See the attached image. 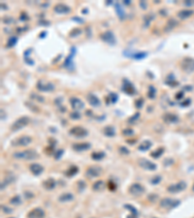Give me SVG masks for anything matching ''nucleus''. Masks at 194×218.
I'll list each match as a JSON object with an SVG mask.
<instances>
[{"label": "nucleus", "mask_w": 194, "mask_h": 218, "mask_svg": "<svg viewBox=\"0 0 194 218\" xmlns=\"http://www.w3.org/2000/svg\"><path fill=\"white\" fill-rule=\"evenodd\" d=\"M10 204L13 206H19L21 204V199L19 195H16L14 196L11 200H10Z\"/></svg>", "instance_id": "38"}, {"label": "nucleus", "mask_w": 194, "mask_h": 218, "mask_svg": "<svg viewBox=\"0 0 194 218\" xmlns=\"http://www.w3.org/2000/svg\"><path fill=\"white\" fill-rule=\"evenodd\" d=\"M62 153H63V150H59V152H58V153H56V154H55V159H58V158H60V155L62 154Z\"/></svg>", "instance_id": "58"}, {"label": "nucleus", "mask_w": 194, "mask_h": 218, "mask_svg": "<svg viewBox=\"0 0 194 218\" xmlns=\"http://www.w3.org/2000/svg\"><path fill=\"white\" fill-rule=\"evenodd\" d=\"M103 170L100 166H91L87 168L86 170V175L90 177H98L101 175Z\"/></svg>", "instance_id": "14"}, {"label": "nucleus", "mask_w": 194, "mask_h": 218, "mask_svg": "<svg viewBox=\"0 0 194 218\" xmlns=\"http://www.w3.org/2000/svg\"><path fill=\"white\" fill-rule=\"evenodd\" d=\"M29 170H30V172L33 175H41L44 172V168L38 163L31 164L29 166Z\"/></svg>", "instance_id": "20"}, {"label": "nucleus", "mask_w": 194, "mask_h": 218, "mask_svg": "<svg viewBox=\"0 0 194 218\" xmlns=\"http://www.w3.org/2000/svg\"><path fill=\"white\" fill-rule=\"evenodd\" d=\"M160 181H161V176H159V175H156V176L153 177V179H150V183H152V184H157Z\"/></svg>", "instance_id": "46"}, {"label": "nucleus", "mask_w": 194, "mask_h": 218, "mask_svg": "<svg viewBox=\"0 0 194 218\" xmlns=\"http://www.w3.org/2000/svg\"><path fill=\"white\" fill-rule=\"evenodd\" d=\"M124 207H126V208H128L129 211H131V213L132 214H135V215H138V211H137V209L134 207H132L131 205H125L124 206Z\"/></svg>", "instance_id": "44"}, {"label": "nucleus", "mask_w": 194, "mask_h": 218, "mask_svg": "<svg viewBox=\"0 0 194 218\" xmlns=\"http://www.w3.org/2000/svg\"><path fill=\"white\" fill-rule=\"evenodd\" d=\"M143 104H144V99H143V98H140V99H138V100L136 101V103H135V106H136V108L140 109V108H142Z\"/></svg>", "instance_id": "49"}, {"label": "nucleus", "mask_w": 194, "mask_h": 218, "mask_svg": "<svg viewBox=\"0 0 194 218\" xmlns=\"http://www.w3.org/2000/svg\"><path fill=\"white\" fill-rule=\"evenodd\" d=\"M121 89H122L123 92H125L126 94L128 95H134L136 93V89L135 87L133 86V84L129 82L128 79H124L122 80V87H121Z\"/></svg>", "instance_id": "13"}, {"label": "nucleus", "mask_w": 194, "mask_h": 218, "mask_svg": "<svg viewBox=\"0 0 194 218\" xmlns=\"http://www.w3.org/2000/svg\"><path fill=\"white\" fill-rule=\"evenodd\" d=\"M183 4L185 6H188V7L194 6V0H193V1H190V0H185V1L183 2Z\"/></svg>", "instance_id": "52"}, {"label": "nucleus", "mask_w": 194, "mask_h": 218, "mask_svg": "<svg viewBox=\"0 0 194 218\" xmlns=\"http://www.w3.org/2000/svg\"><path fill=\"white\" fill-rule=\"evenodd\" d=\"M138 165L144 170H148V171H155L156 170V165L155 163L145 158L138 159Z\"/></svg>", "instance_id": "10"}, {"label": "nucleus", "mask_w": 194, "mask_h": 218, "mask_svg": "<svg viewBox=\"0 0 194 218\" xmlns=\"http://www.w3.org/2000/svg\"><path fill=\"white\" fill-rule=\"evenodd\" d=\"M72 148L76 151H85L90 148V144L88 143H77L72 144Z\"/></svg>", "instance_id": "21"}, {"label": "nucleus", "mask_w": 194, "mask_h": 218, "mask_svg": "<svg viewBox=\"0 0 194 218\" xmlns=\"http://www.w3.org/2000/svg\"><path fill=\"white\" fill-rule=\"evenodd\" d=\"M106 154L103 152V151H98V152H92L91 153V158L93 160H96V161H99V160H102Z\"/></svg>", "instance_id": "32"}, {"label": "nucleus", "mask_w": 194, "mask_h": 218, "mask_svg": "<svg viewBox=\"0 0 194 218\" xmlns=\"http://www.w3.org/2000/svg\"><path fill=\"white\" fill-rule=\"evenodd\" d=\"M75 52H76L75 47H72L71 51H70V53H69V55L66 57L65 62H64V67H66V68L69 69V70H71V69L73 68V57H74Z\"/></svg>", "instance_id": "17"}, {"label": "nucleus", "mask_w": 194, "mask_h": 218, "mask_svg": "<svg viewBox=\"0 0 194 218\" xmlns=\"http://www.w3.org/2000/svg\"><path fill=\"white\" fill-rule=\"evenodd\" d=\"M156 198H157L156 194H150V196H149L150 201H155V199H156Z\"/></svg>", "instance_id": "57"}, {"label": "nucleus", "mask_w": 194, "mask_h": 218, "mask_svg": "<svg viewBox=\"0 0 194 218\" xmlns=\"http://www.w3.org/2000/svg\"><path fill=\"white\" fill-rule=\"evenodd\" d=\"M193 14H194L193 10L185 9V10H181L179 13H178V17H179L181 20H187V19H189L191 17Z\"/></svg>", "instance_id": "23"}, {"label": "nucleus", "mask_w": 194, "mask_h": 218, "mask_svg": "<svg viewBox=\"0 0 194 218\" xmlns=\"http://www.w3.org/2000/svg\"><path fill=\"white\" fill-rule=\"evenodd\" d=\"M82 34V29L81 28H78V27H76V28H74V29H72L71 31H70V33H69V36L70 37H77V36H79V35H81Z\"/></svg>", "instance_id": "40"}, {"label": "nucleus", "mask_w": 194, "mask_h": 218, "mask_svg": "<svg viewBox=\"0 0 194 218\" xmlns=\"http://www.w3.org/2000/svg\"><path fill=\"white\" fill-rule=\"evenodd\" d=\"M32 142V138L29 136H21L19 137V138L17 139H15L12 141L11 144L13 145V147H26V145H28L29 143H31Z\"/></svg>", "instance_id": "6"}, {"label": "nucleus", "mask_w": 194, "mask_h": 218, "mask_svg": "<svg viewBox=\"0 0 194 218\" xmlns=\"http://www.w3.org/2000/svg\"><path fill=\"white\" fill-rule=\"evenodd\" d=\"M31 99L35 100V102H39V103H44L45 102V98L41 95H38V94H34V93H31L30 94Z\"/></svg>", "instance_id": "39"}, {"label": "nucleus", "mask_w": 194, "mask_h": 218, "mask_svg": "<svg viewBox=\"0 0 194 218\" xmlns=\"http://www.w3.org/2000/svg\"><path fill=\"white\" fill-rule=\"evenodd\" d=\"M180 66L182 69V71H184L185 73L194 72V58H192V57L182 58V60L181 61Z\"/></svg>", "instance_id": "4"}, {"label": "nucleus", "mask_w": 194, "mask_h": 218, "mask_svg": "<svg viewBox=\"0 0 194 218\" xmlns=\"http://www.w3.org/2000/svg\"><path fill=\"white\" fill-rule=\"evenodd\" d=\"M140 6L143 10H146L147 9V2L146 1H140Z\"/></svg>", "instance_id": "54"}, {"label": "nucleus", "mask_w": 194, "mask_h": 218, "mask_svg": "<svg viewBox=\"0 0 194 218\" xmlns=\"http://www.w3.org/2000/svg\"><path fill=\"white\" fill-rule=\"evenodd\" d=\"M127 218H137V215H135V214H131V215H128V216H127Z\"/></svg>", "instance_id": "59"}, {"label": "nucleus", "mask_w": 194, "mask_h": 218, "mask_svg": "<svg viewBox=\"0 0 194 218\" xmlns=\"http://www.w3.org/2000/svg\"><path fill=\"white\" fill-rule=\"evenodd\" d=\"M139 117H140V112H136L135 115H133V116H132L130 118L128 119V122H129V123H132V124H133V123H135L136 121L139 119Z\"/></svg>", "instance_id": "42"}, {"label": "nucleus", "mask_w": 194, "mask_h": 218, "mask_svg": "<svg viewBox=\"0 0 194 218\" xmlns=\"http://www.w3.org/2000/svg\"><path fill=\"white\" fill-rule=\"evenodd\" d=\"M53 12L56 14H60V15H67L71 12V8L67 6L66 4L58 3L53 7Z\"/></svg>", "instance_id": "15"}, {"label": "nucleus", "mask_w": 194, "mask_h": 218, "mask_svg": "<svg viewBox=\"0 0 194 218\" xmlns=\"http://www.w3.org/2000/svg\"><path fill=\"white\" fill-rule=\"evenodd\" d=\"M115 8H116V13L118 14V18H119L120 20H123V19L125 18V12H124V10H123V8L121 7L120 4L118 3V2L115 4Z\"/></svg>", "instance_id": "27"}, {"label": "nucleus", "mask_w": 194, "mask_h": 218, "mask_svg": "<svg viewBox=\"0 0 194 218\" xmlns=\"http://www.w3.org/2000/svg\"><path fill=\"white\" fill-rule=\"evenodd\" d=\"M191 103V100L190 99H187V100H185L184 101V103H182L181 105H182V106H183V107H185V106H188V105Z\"/></svg>", "instance_id": "56"}, {"label": "nucleus", "mask_w": 194, "mask_h": 218, "mask_svg": "<svg viewBox=\"0 0 194 218\" xmlns=\"http://www.w3.org/2000/svg\"><path fill=\"white\" fill-rule=\"evenodd\" d=\"M183 97V92L182 91H180V92H178L177 93V95H176V99L177 100H180V99H182Z\"/></svg>", "instance_id": "53"}, {"label": "nucleus", "mask_w": 194, "mask_h": 218, "mask_svg": "<svg viewBox=\"0 0 194 218\" xmlns=\"http://www.w3.org/2000/svg\"><path fill=\"white\" fill-rule=\"evenodd\" d=\"M153 19H155V15H153V14H150V15L145 16V17H144V24H145L144 27H145V28L149 27L150 21H151Z\"/></svg>", "instance_id": "33"}, {"label": "nucleus", "mask_w": 194, "mask_h": 218, "mask_svg": "<svg viewBox=\"0 0 194 218\" xmlns=\"http://www.w3.org/2000/svg\"><path fill=\"white\" fill-rule=\"evenodd\" d=\"M147 54H148V52H136V53H132L130 56L133 57L134 59L140 60V59L145 58L146 56H147Z\"/></svg>", "instance_id": "34"}, {"label": "nucleus", "mask_w": 194, "mask_h": 218, "mask_svg": "<svg viewBox=\"0 0 194 218\" xmlns=\"http://www.w3.org/2000/svg\"><path fill=\"white\" fill-rule=\"evenodd\" d=\"M1 208L3 209V211L5 212V213H11L13 211H12V209L11 208H9V207H7L6 206H2L1 207Z\"/></svg>", "instance_id": "51"}, {"label": "nucleus", "mask_w": 194, "mask_h": 218, "mask_svg": "<svg viewBox=\"0 0 194 218\" xmlns=\"http://www.w3.org/2000/svg\"><path fill=\"white\" fill-rule=\"evenodd\" d=\"M70 117L72 118V119H75V120H78V119H80L81 117H82V116H81V114L79 111H74L73 112H71L70 114Z\"/></svg>", "instance_id": "43"}, {"label": "nucleus", "mask_w": 194, "mask_h": 218, "mask_svg": "<svg viewBox=\"0 0 194 218\" xmlns=\"http://www.w3.org/2000/svg\"><path fill=\"white\" fill-rule=\"evenodd\" d=\"M45 35H46V31H44V33H42L41 35H40V37H45Z\"/></svg>", "instance_id": "61"}, {"label": "nucleus", "mask_w": 194, "mask_h": 218, "mask_svg": "<svg viewBox=\"0 0 194 218\" xmlns=\"http://www.w3.org/2000/svg\"><path fill=\"white\" fill-rule=\"evenodd\" d=\"M72 200H74V195L71 193H63L58 197V201L60 203H67Z\"/></svg>", "instance_id": "25"}, {"label": "nucleus", "mask_w": 194, "mask_h": 218, "mask_svg": "<svg viewBox=\"0 0 194 218\" xmlns=\"http://www.w3.org/2000/svg\"><path fill=\"white\" fill-rule=\"evenodd\" d=\"M30 122V118L28 116H21L20 118H18L17 120L15 121V122L12 124L11 126V130L13 132H16V131H19L21 129H22L23 127H25L26 125H28Z\"/></svg>", "instance_id": "2"}, {"label": "nucleus", "mask_w": 194, "mask_h": 218, "mask_svg": "<svg viewBox=\"0 0 194 218\" xmlns=\"http://www.w3.org/2000/svg\"><path fill=\"white\" fill-rule=\"evenodd\" d=\"M107 186L109 187V189H110L111 191H115V190L117 189V185H116L114 182H113L112 180H110V181L108 182V185H107Z\"/></svg>", "instance_id": "47"}, {"label": "nucleus", "mask_w": 194, "mask_h": 218, "mask_svg": "<svg viewBox=\"0 0 194 218\" xmlns=\"http://www.w3.org/2000/svg\"><path fill=\"white\" fill-rule=\"evenodd\" d=\"M146 191L145 187L140 183H133L130 185V187L128 189V192L130 195L132 196H141L142 194H144Z\"/></svg>", "instance_id": "7"}, {"label": "nucleus", "mask_w": 194, "mask_h": 218, "mask_svg": "<svg viewBox=\"0 0 194 218\" xmlns=\"http://www.w3.org/2000/svg\"><path fill=\"white\" fill-rule=\"evenodd\" d=\"M118 94L115 93V92L110 93V95H109V97H108V100H110L111 103H116V102L118 101Z\"/></svg>", "instance_id": "41"}, {"label": "nucleus", "mask_w": 194, "mask_h": 218, "mask_svg": "<svg viewBox=\"0 0 194 218\" xmlns=\"http://www.w3.org/2000/svg\"><path fill=\"white\" fill-rule=\"evenodd\" d=\"M69 102H70L72 109L74 111H79L80 110H82V109L85 108V103L81 99H79L78 97H71Z\"/></svg>", "instance_id": "12"}, {"label": "nucleus", "mask_w": 194, "mask_h": 218, "mask_svg": "<svg viewBox=\"0 0 194 218\" xmlns=\"http://www.w3.org/2000/svg\"><path fill=\"white\" fill-rule=\"evenodd\" d=\"M165 84H168L169 86H171V87H175V86H177L178 84H179V83L177 82V80L175 79V78L172 75H170V76H168L166 78Z\"/></svg>", "instance_id": "31"}, {"label": "nucleus", "mask_w": 194, "mask_h": 218, "mask_svg": "<svg viewBox=\"0 0 194 218\" xmlns=\"http://www.w3.org/2000/svg\"><path fill=\"white\" fill-rule=\"evenodd\" d=\"M156 95V89L153 85H150L149 86V91H148V96L150 99H155Z\"/></svg>", "instance_id": "37"}, {"label": "nucleus", "mask_w": 194, "mask_h": 218, "mask_svg": "<svg viewBox=\"0 0 194 218\" xmlns=\"http://www.w3.org/2000/svg\"><path fill=\"white\" fill-rule=\"evenodd\" d=\"M130 3H131V2H130V1H127V0H125V1H124V4H126V5H129Z\"/></svg>", "instance_id": "60"}, {"label": "nucleus", "mask_w": 194, "mask_h": 218, "mask_svg": "<svg viewBox=\"0 0 194 218\" xmlns=\"http://www.w3.org/2000/svg\"><path fill=\"white\" fill-rule=\"evenodd\" d=\"M163 119L166 123H176L179 120V117L174 114H171V112H167L163 116Z\"/></svg>", "instance_id": "22"}, {"label": "nucleus", "mask_w": 194, "mask_h": 218, "mask_svg": "<svg viewBox=\"0 0 194 218\" xmlns=\"http://www.w3.org/2000/svg\"><path fill=\"white\" fill-rule=\"evenodd\" d=\"M100 38H101V40H102L103 42L107 43V44H109L111 46L112 45H115L116 42H117L114 33H113V32L110 31V30L105 31V32H103V33H101L100 34Z\"/></svg>", "instance_id": "9"}, {"label": "nucleus", "mask_w": 194, "mask_h": 218, "mask_svg": "<svg viewBox=\"0 0 194 218\" xmlns=\"http://www.w3.org/2000/svg\"><path fill=\"white\" fill-rule=\"evenodd\" d=\"M36 88L41 92H51L54 90V84L51 82H45L43 79H39L36 84Z\"/></svg>", "instance_id": "5"}, {"label": "nucleus", "mask_w": 194, "mask_h": 218, "mask_svg": "<svg viewBox=\"0 0 194 218\" xmlns=\"http://www.w3.org/2000/svg\"><path fill=\"white\" fill-rule=\"evenodd\" d=\"M69 133L72 136L76 137V138H85V137H86L88 134L86 129H85L84 127H80V126L72 127L69 130Z\"/></svg>", "instance_id": "8"}, {"label": "nucleus", "mask_w": 194, "mask_h": 218, "mask_svg": "<svg viewBox=\"0 0 194 218\" xmlns=\"http://www.w3.org/2000/svg\"><path fill=\"white\" fill-rule=\"evenodd\" d=\"M119 152L121 153V154H123V155L129 154V150L126 148H124V147H120L119 148Z\"/></svg>", "instance_id": "50"}, {"label": "nucleus", "mask_w": 194, "mask_h": 218, "mask_svg": "<svg viewBox=\"0 0 194 218\" xmlns=\"http://www.w3.org/2000/svg\"><path fill=\"white\" fill-rule=\"evenodd\" d=\"M78 172H79V168L77 166H71L65 172V175L68 176V177H72V176H74L75 175H77Z\"/></svg>", "instance_id": "29"}, {"label": "nucleus", "mask_w": 194, "mask_h": 218, "mask_svg": "<svg viewBox=\"0 0 194 218\" xmlns=\"http://www.w3.org/2000/svg\"><path fill=\"white\" fill-rule=\"evenodd\" d=\"M13 157L21 160H33L39 157L38 152L34 149H25L23 151H17L13 153Z\"/></svg>", "instance_id": "1"}, {"label": "nucleus", "mask_w": 194, "mask_h": 218, "mask_svg": "<svg viewBox=\"0 0 194 218\" xmlns=\"http://www.w3.org/2000/svg\"><path fill=\"white\" fill-rule=\"evenodd\" d=\"M103 132H104V135L107 136V137H114L116 135V132H115V128L113 126H107L103 129Z\"/></svg>", "instance_id": "30"}, {"label": "nucleus", "mask_w": 194, "mask_h": 218, "mask_svg": "<svg viewBox=\"0 0 194 218\" xmlns=\"http://www.w3.org/2000/svg\"><path fill=\"white\" fill-rule=\"evenodd\" d=\"M77 184H78V187H79V190H80V191H83V190L85 188V186H86L85 181H78Z\"/></svg>", "instance_id": "48"}, {"label": "nucleus", "mask_w": 194, "mask_h": 218, "mask_svg": "<svg viewBox=\"0 0 194 218\" xmlns=\"http://www.w3.org/2000/svg\"><path fill=\"white\" fill-rule=\"evenodd\" d=\"M187 188V183L184 181H180L176 184H172L170 185V186L167 187V191L169 193H172V194H175V193H179L182 190H184Z\"/></svg>", "instance_id": "11"}, {"label": "nucleus", "mask_w": 194, "mask_h": 218, "mask_svg": "<svg viewBox=\"0 0 194 218\" xmlns=\"http://www.w3.org/2000/svg\"><path fill=\"white\" fill-rule=\"evenodd\" d=\"M43 186L45 189L47 190H52L55 187L56 185V181L53 179H47L45 181H43Z\"/></svg>", "instance_id": "24"}, {"label": "nucleus", "mask_w": 194, "mask_h": 218, "mask_svg": "<svg viewBox=\"0 0 194 218\" xmlns=\"http://www.w3.org/2000/svg\"><path fill=\"white\" fill-rule=\"evenodd\" d=\"M44 217H45V211L40 207L31 209L27 213V218H44Z\"/></svg>", "instance_id": "16"}, {"label": "nucleus", "mask_w": 194, "mask_h": 218, "mask_svg": "<svg viewBox=\"0 0 194 218\" xmlns=\"http://www.w3.org/2000/svg\"><path fill=\"white\" fill-rule=\"evenodd\" d=\"M193 190H194V185H193Z\"/></svg>", "instance_id": "62"}, {"label": "nucleus", "mask_w": 194, "mask_h": 218, "mask_svg": "<svg viewBox=\"0 0 194 218\" xmlns=\"http://www.w3.org/2000/svg\"><path fill=\"white\" fill-rule=\"evenodd\" d=\"M86 99H87L88 103H90V105H91L92 107H99L101 105L99 98L97 96H95L93 93H88L86 96Z\"/></svg>", "instance_id": "18"}, {"label": "nucleus", "mask_w": 194, "mask_h": 218, "mask_svg": "<svg viewBox=\"0 0 194 218\" xmlns=\"http://www.w3.org/2000/svg\"><path fill=\"white\" fill-rule=\"evenodd\" d=\"M17 42H18V37H16V36L11 37L9 40H8V42H7V44H6V48H13L16 44H17Z\"/></svg>", "instance_id": "35"}, {"label": "nucleus", "mask_w": 194, "mask_h": 218, "mask_svg": "<svg viewBox=\"0 0 194 218\" xmlns=\"http://www.w3.org/2000/svg\"><path fill=\"white\" fill-rule=\"evenodd\" d=\"M178 24H179V22H178L177 20H175V19H169L168 21L166 22V25L164 26V32L168 33V32L172 31L175 27L178 26Z\"/></svg>", "instance_id": "19"}, {"label": "nucleus", "mask_w": 194, "mask_h": 218, "mask_svg": "<svg viewBox=\"0 0 194 218\" xmlns=\"http://www.w3.org/2000/svg\"><path fill=\"white\" fill-rule=\"evenodd\" d=\"M151 145H152V143H151V142H150L149 140H146V141H144V142L139 145L138 149H139L140 151H146V150L150 149Z\"/></svg>", "instance_id": "28"}, {"label": "nucleus", "mask_w": 194, "mask_h": 218, "mask_svg": "<svg viewBox=\"0 0 194 218\" xmlns=\"http://www.w3.org/2000/svg\"><path fill=\"white\" fill-rule=\"evenodd\" d=\"M3 20H4V22H5V23L9 24L10 22H12V21H13V19H12V18H10V17H6Z\"/></svg>", "instance_id": "55"}, {"label": "nucleus", "mask_w": 194, "mask_h": 218, "mask_svg": "<svg viewBox=\"0 0 194 218\" xmlns=\"http://www.w3.org/2000/svg\"><path fill=\"white\" fill-rule=\"evenodd\" d=\"M122 134L124 135V136H132L133 134H134V131H133V129H131V128H127V129H124V130L122 131Z\"/></svg>", "instance_id": "45"}, {"label": "nucleus", "mask_w": 194, "mask_h": 218, "mask_svg": "<svg viewBox=\"0 0 194 218\" xmlns=\"http://www.w3.org/2000/svg\"><path fill=\"white\" fill-rule=\"evenodd\" d=\"M92 189L96 192H100L105 189V182L103 180H97L93 183Z\"/></svg>", "instance_id": "26"}, {"label": "nucleus", "mask_w": 194, "mask_h": 218, "mask_svg": "<svg viewBox=\"0 0 194 218\" xmlns=\"http://www.w3.org/2000/svg\"><path fill=\"white\" fill-rule=\"evenodd\" d=\"M181 202L179 200H175L172 198H163L159 202V206L166 209H173L180 205Z\"/></svg>", "instance_id": "3"}, {"label": "nucleus", "mask_w": 194, "mask_h": 218, "mask_svg": "<svg viewBox=\"0 0 194 218\" xmlns=\"http://www.w3.org/2000/svg\"><path fill=\"white\" fill-rule=\"evenodd\" d=\"M164 152V148H158L157 149H155V151H152L150 153V155L153 157V158H158L159 156H161L163 154Z\"/></svg>", "instance_id": "36"}]
</instances>
